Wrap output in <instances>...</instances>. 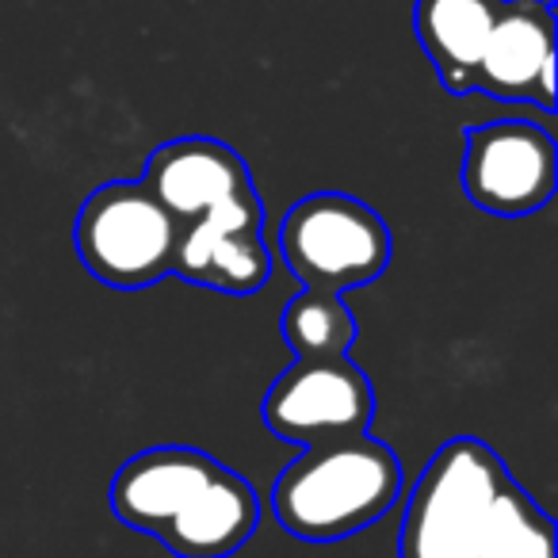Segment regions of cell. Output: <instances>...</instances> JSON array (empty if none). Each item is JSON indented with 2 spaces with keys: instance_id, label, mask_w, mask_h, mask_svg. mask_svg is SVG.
<instances>
[{
  "instance_id": "8",
  "label": "cell",
  "mask_w": 558,
  "mask_h": 558,
  "mask_svg": "<svg viewBox=\"0 0 558 558\" xmlns=\"http://www.w3.org/2000/svg\"><path fill=\"white\" fill-rule=\"evenodd\" d=\"M264 425L299 448L372 433L375 387L352 356L295 360L264 395Z\"/></svg>"
},
{
  "instance_id": "1",
  "label": "cell",
  "mask_w": 558,
  "mask_h": 558,
  "mask_svg": "<svg viewBox=\"0 0 558 558\" xmlns=\"http://www.w3.org/2000/svg\"><path fill=\"white\" fill-rule=\"evenodd\" d=\"M142 184L177 222V268L184 283L218 295H256L271 279L264 203L245 157L218 138H172L149 154Z\"/></svg>"
},
{
  "instance_id": "3",
  "label": "cell",
  "mask_w": 558,
  "mask_h": 558,
  "mask_svg": "<svg viewBox=\"0 0 558 558\" xmlns=\"http://www.w3.org/2000/svg\"><path fill=\"white\" fill-rule=\"evenodd\" d=\"M108 501L119 524L154 535L177 558H233L260 527L253 482L187 444L131 456L111 478Z\"/></svg>"
},
{
  "instance_id": "4",
  "label": "cell",
  "mask_w": 558,
  "mask_h": 558,
  "mask_svg": "<svg viewBox=\"0 0 558 558\" xmlns=\"http://www.w3.org/2000/svg\"><path fill=\"white\" fill-rule=\"evenodd\" d=\"M402 497V463L379 436L303 448L271 482V512L303 543H337L383 520Z\"/></svg>"
},
{
  "instance_id": "7",
  "label": "cell",
  "mask_w": 558,
  "mask_h": 558,
  "mask_svg": "<svg viewBox=\"0 0 558 558\" xmlns=\"http://www.w3.org/2000/svg\"><path fill=\"white\" fill-rule=\"evenodd\" d=\"M463 195L497 218H527L555 199L558 146L547 126L497 119L463 134Z\"/></svg>"
},
{
  "instance_id": "6",
  "label": "cell",
  "mask_w": 558,
  "mask_h": 558,
  "mask_svg": "<svg viewBox=\"0 0 558 558\" xmlns=\"http://www.w3.org/2000/svg\"><path fill=\"white\" fill-rule=\"evenodd\" d=\"M73 245L88 276L116 291H146L177 268V222L142 180H108L77 210Z\"/></svg>"
},
{
  "instance_id": "9",
  "label": "cell",
  "mask_w": 558,
  "mask_h": 558,
  "mask_svg": "<svg viewBox=\"0 0 558 558\" xmlns=\"http://www.w3.org/2000/svg\"><path fill=\"white\" fill-rule=\"evenodd\" d=\"M555 0H505L474 73V93L555 111Z\"/></svg>"
},
{
  "instance_id": "11",
  "label": "cell",
  "mask_w": 558,
  "mask_h": 558,
  "mask_svg": "<svg viewBox=\"0 0 558 558\" xmlns=\"http://www.w3.org/2000/svg\"><path fill=\"white\" fill-rule=\"evenodd\" d=\"M279 333L291 344L295 360H326L349 356V349L360 337V326L344 295L303 288L279 314Z\"/></svg>"
},
{
  "instance_id": "10",
  "label": "cell",
  "mask_w": 558,
  "mask_h": 558,
  "mask_svg": "<svg viewBox=\"0 0 558 558\" xmlns=\"http://www.w3.org/2000/svg\"><path fill=\"white\" fill-rule=\"evenodd\" d=\"M501 4L505 0H417L413 4L417 43L451 96L474 93V73H478L489 32L501 16Z\"/></svg>"
},
{
  "instance_id": "5",
  "label": "cell",
  "mask_w": 558,
  "mask_h": 558,
  "mask_svg": "<svg viewBox=\"0 0 558 558\" xmlns=\"http://www.w3.org/2000/svg\"><path fill=\"white\" fill-rule=\"evenodd\" d=\"M279 253L306 291L349 295L390 268L387 218L344 192L303 195L279 222Z\"/></svg>"
},
{
  "instance_id": "2",
  "label": "cell",
  "mask_w": 558,
  "mask_h": 558,
  "mask_svg": "<svg viewBox=\"0 0 558 558\" xmlns=\"http://www.w3.org/2000/svg\"><path fill=\"white\" fill-rule=\"evenodd\" d=\"M398 558H558V535L486 440L456 436L413 482Z\"/></svg>"
}]
</instances>
